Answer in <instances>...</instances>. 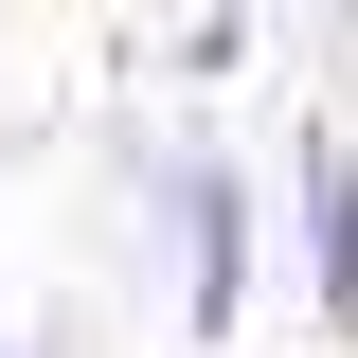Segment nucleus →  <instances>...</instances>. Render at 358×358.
<instances>
[{"label": "nucleus", "instance_id": "nucleus-3", "mask_svg": "<svg viewBox=\"0 0 358 358\" xmlns=\"http://www.w3.org/2000/svg\"><path fill=\"white\" fill-rule=\"evenodd\" d=\"M341 18H358V0H341Z\"/></svg>", "mask_w": 358, "mask_h": 358}, {"label": "nucleus", "instance_id": "nucleus-2", "mask_svg": "<svg viewBox=\"0 0 358 358\" xmlns=\"http://www.w3.org/2000/svg\"><path fill=\"white\" fill-rule=\"evenodd\" d=\"M305 268H322V322H358V162L305 143Z\"/></svg>", "mask_w": 358, "mask_h": 358}, {"label": "nucleus", "instance_id": "nucleus-1", "mask_svg": "<svg viewBox=\"0 0 358 358\" xmlns=\"http://www.w3.org/2000/svg\"><path fill=\"white\" fill-rule=\"evenodd\" d=\"M162 197H179V322H197V341H233V305H251V197H233L215 162H179Z\"/></svg>", "mask_w": 358, "mask_h": 358}]
</instances>
